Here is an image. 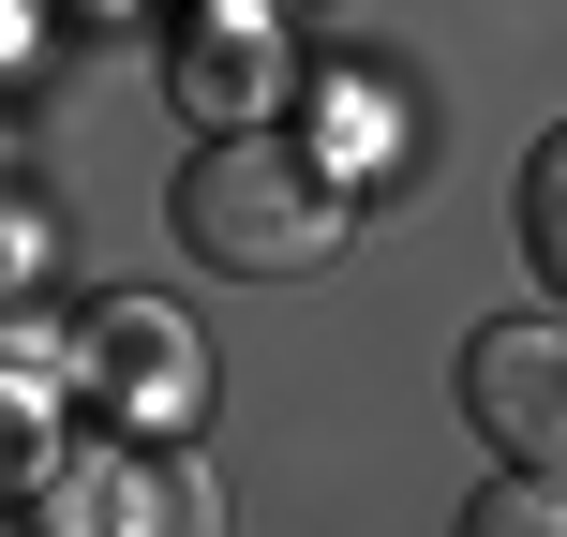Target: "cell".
<instances>
[{"label":"cell","instance_id":"6da1fadb","mask_svg":"<svg viewBox=\"0 0 567 537\" xmlns=\"http://www.w3.org/2000/svg\"><path fill=\"white\" fill-rule=\"evenodd\" d=\"M179 239H195L225 283H299L359 239V179L329 149L269 135V120H225V135L179 165Z\"/></svg>","mask_w":567,"mask_h":537},{"label":"cell","instance_id":"7a4b0ae2","mask_svg":"<svg viewBox=\"0 0 567 537\" xmlns=\"http://www.w3.org/2000/svg\"><path fill=\"white\" fill-rule=\"evenodd\" d=\"M30 537H225V493H209V463L179 433H120V448L45 463Z\"/></svg>","mask_w":567,"mask_h":537},{"label":"cell","instance_id":"3957f363","mask_svg":"<svg viewBox=\"0 0 567 537\" xmlns=\"http://www.w3.org/2000/svg\"><path fill=\"white\" fill-rule=\"evenodd\" d=\"M60 359H75V389L105 403L120 433H195V403H209V343L179 329L165 299H90Z\"/></svg>","mask_w":567,"mask_h":537},{"label":"cell","instance_id":"277c9868","mask_svg":"<svg viewBox=\"0 0 567 537\" xmlns=\"http://www.w3.org/2000/svg\"><path fill=\"white\" fill-rule=\"evenodd\" d=\"M463 419H478V448H508V463L567 448V329L553 313H493V329L463 343Z\"/></svg>","mask_w":567,"mask_h":537},{"label":"cell","instance_id":"5b68a950","mask_svg":"<svg viewBox=\"0 0 567 537\" xmlns=\"http://www.w3.org/2000/svg\"><path fill=\"white\" fill-rule=\"evenodd\" d=\"M463 537H567L553 463H508V478H478V493H463Z\"/></svg>","mask_w":567,"mask_h":537},{"label":"cell","instance_id":"8992f818","mask_svg":"<svg viewBox=\"0 0 567 537\" xmlns=\"http://www.w3.org/2000/svg\"><path fill=\"white\" fill-rule=\"evenodd\" d=\"M523 255L567 269V149H523Z\"/></svg>","mask_w":567,"mask_h":537},{"label":"cell","instance_id":"52a82bcc","mask_svg":"<svg viewBox=\"0 0 567 537\" xmlns=\"http://www.w3.org/2000/svg\"><path fill=\"white\" fill-rule=\"evenodd\" d=\"M45 478V389H0V493Z\"/></svg>","mask_w":567,"mask_h":537},{"label":"cell","instance_id":"ba28073f","mask_svg":"<svg viewBox=\"0 0 567 537\" xmlns=\"http://www.w3.org/2000/svg\"><path fill=\"white\" fill-rule=\"evenodd\" d=\"M30 269H45V239H30V225H0V283H30Z\"/></svg>","mask_w":567,"mask_h":537}]
</instances>
